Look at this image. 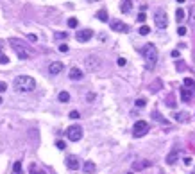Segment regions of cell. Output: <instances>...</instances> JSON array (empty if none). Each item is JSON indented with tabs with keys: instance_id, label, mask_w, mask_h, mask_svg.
Returning a JSON list of instances; mask_svg holds the SVG:
<instances>
[{
	"instance_id": "28",
	"label": "cell",
	"mask_w": 195,
	"mask_h": 174,
	"mask_svg": "<svg viewBox=\"0 0 195 174\" xmlns=\"http://www.w3.org/2000/svg\"><path fill=\"white\" fill-rule=\"evenodd\" d=\"M7 63H9V58L4 56V54H0V65H7Z\"/></svg>"
},
{
	"instance_id": "26",
	"label": "cell",
	"mask_w": 195,
	"mask_h": 174,
	"mask_svg": "<svg viewBox=\"0 0 195 174\" xmlns=\"http://www.w3.org/2000/svg\"><path fill=\"white\" fill-rule=\"evenodd\" d=\"M77 23H79V22H77V18H70V20H68V27H72V29H75V27H77Z\"/></svg>"
},
{
	"instance_id": "41",
	"label": "cell",
	"mask_w": 195,
	"mask_h": 174,
	"mask_svg": "<svg viewBox=\"0 0 195 174\" xmlns=\"http://www.w3.org/2000/svg\"><path fill=\"white\" fill-rule=\"evenodd\" d=\"M177 2H179V4H183V2H185V0H177Z\"/></svg>"
},
{
	"instance_id": "29",
	"label": "cell",
	"mask_w": 195,
	"mask_h": 174,
	"mask_svg": "<svg viewBox=\"0 0 195 174\" xmlns=\"http://www.w3.org/2000/svg\"><path fill=\"white\" fill-rule=\"evenodd\" d=\"M136 20H138V22H140V23H143V22H145V20H147V16H145V13H140V14H138V18H136Z\"/></svg>"
},
{
	"instance_id": "42",
	"label": "cell",
	"mask_w": 195,
	"mask_h": 174,
	"mask_svg": "<svg viewBox=\"0 0 195 174\" xmlns=\"http://www.w3.org/2000/svg\"><path fill=\"white\" fill-rule=\"evenodd\" d=\"M0 54H2V47H0Z\"/></svg>"
},
{
	"instance_id": "25",
	"label": "cell",
	"mask_w": 195,
	"mask_h": 174,
	"mask_svg": "<svg viewBox=\"0 0 195 174\" xmlns=\"http://www.w3.org/2000/svg\"><path fill=\"white\" fill-rule=\"evenodd\" d=\"M190 22L195 25V5H192V7H190Z\"/></svg>"
},
{
	"instance_id": "13",
	"label": "cell",
	"mask_w": 195,
	"mask_h": 174,
	"mask_svg": "<svg viewBox=\"0 0 195 174\" xmlns=\"http://www.w3.org/2000/svg\"><path fill=\"white\" fill-rule=\"evenodd\" d=\"M147 167H151V162L149 160H142V162H134L133 164V169L134 171H142V169H147Z\"/></svg>"
},
{
	"instance_id": "34",
	"label": "cell",
	"mask_w": 195,
	"mask_h": 174,
	"mask_svg": "<svg viewBox=\"0 0 195 174\" xmlns=\"http://www.w3.org/2000/svg\"><path fill=\"white\" fill-rule=\"evenodd\" d=\"M66 36H68L66 32H57V34H56V38H57V40H65Z\"/></svg>"
},
{
	"instance_id": "6",
	"label": "cell",
	"mask_w": 195,
	"mask_h": 174,
	"mask_svg": "<svg viewBox=\"0 0 195 174\" xmlns=\"http://www.w3.org/2000/svg\"><path fill=\"white\" fill-rule=\"evenodd\" d=\"M145 133H149V122L138 120V122L134 124V128H133V135H134L136 138H140V137H143Z\"/></svg>"
},
{
	"instance_id": "15",
	"label": "cell",
	"mask_w": 195,
	"mask_h": 174,
	"mask_svg": "<svg viewBox=\"0 0 195 174\" xmlns=\"http://www.w3.org/2000/svg\"><path fill=\"white\" fill-rule=\"evenodd\" d=\"M133 4H134V0H124L122 5H120V11L122 13H129L133 9Z\"/></svg>"
},
{
	"instance_id": "20",
	"label": "cell",
	"mask_w": 195,
	"mask_h": 174,
	"mask_svg": "<svg viewBox=\"0 0 195 174\" xmlns=\"http://www.w3.org/2000/svg\"><path fill=\"white\" fill-rule=\"evenodd\" d=\"M183 84H185V88H194V86H195V81L192 79V77H185Z\"/></svg>"
},
{
	"instance_id": "30",
	"label": "cell",
	"mask_w": 195,
	"mask_h": 174,
	"mask_svg": "<svg viewBox=\"0 0 195 174\" xmlns=\"http://www.w3.org/2000/svg\"><path fill=\"white\" fill-rule=\"evenodd\" d=\"M152 115H154V117H156V120H159V122H165V119H163V117H161V115H159V113H158V111H156V110H154V111H152Z\"/></svg>"
},
{
	"instance_id": "1",
	"label": "cell",
	"mask_w": 195,
	"mask_h": 174,
	"mask_svg": "<svg viewBox=\"0 0 195 174\" xmlns=\"http://www.w3.org/2000/svg\"><path fill=\"white\" fill-rule=\"evenodd\" d=\"M13 86H14L16 92L27 93V92H32V90L36 88V81H34V77H30V75H18V77L14 79Z\"/></svg>"
},
{
	"instance_id": "36",
	"label": "cell",
	"mask_w": 195,
	"mask_h": 174,
	"mask_svg": "<svg viewBox=\"0 0 195 174\" xmlns=\"http://www.w3.org/2000/svg\"><path fill=\"white\" fill-rule=\"evenodd\" d=\"M5 90H7V84H5L4 81H0V93H2V92H5Z\"/></svg>"
},
{
	"instance_id": "24",
	"label": "cell",
	"mask_w": 195,
	"mask_h": 174,
	"mask_svg": "<svg viewBox=\"0 0 195 174\" xmlns=\"http://www.w3.org/2000/svg\"><path fill=\"white\" fill-rule=\"evenodd\" d=\"M138 32H140V34H142V36H147V34H149V32H151V27H147V25H142V27H140V31H138Z\"/></svg>"
},
{
	"instance_id": "4",
	"label": "cell",
	"mask_w": 195,
	"mask_h": 174,
	"mask_svg": "<svg viewBox=\"0 0 195 174\" xmlns=\"http://www.w3.org/2000/svg\"><path fill=\"white\" fill-rule=\"evenodd\" d=\"M66 137H68V140H72V142H79V140L82 138V128L77 126V124L70 126V128L66 129Z\"/></svg>"
},
{
	"instance_id": "17",
	"label": "cell",
	"mask_w": 195,
	"mask_h": 174,
	"mask_svg": "<svg viewBox=\"0 0 195 174\" xmlns=\"http://www.w3.org/2000/svg\"><path fill=\"white\" fill-rule=\"evenodd\" d=\"M100 22H108V11L106 9H100V11H97V14H95Z\"/></svg>"
},
{
	"instance_id": "18",
	"label": "cell",
	"mask_w": 195,
	"mask_h": 174,
	"mask_svg": "<svg viewBox=\"0 0 195 174\" xmlns=\"http://www.w3.org/2000/svg\"><path fill=\"white\" fill-rule=\"evenodd\" d=\"M176 160H177V151H172V153L167 156V164L174 165V164H176Z\"/></svg>"
},
{
	"instance_id": "11",
	"label": "cell",
	"mask_w": 195,
	"mask_h": 174,
	"mask_svg": "<svg viewBox=\"0 0 195 174\" xmlns=\"http://www.w3.org/2000/svg\"><path fill=\"white\" fill-rule=\"evenodd\" d=\"M61 70H63V63H61V61H54V63H50V66H48L50 75H57Z\"/></svg>"
},
{
	"instance_id": "2",
	"label": "cell",
	"mask_w": 195,
	"mask_h": 174,
	"mask_svg": "<svg viewBox=\"0 0 195 174\" xmlns=\"http://www.w3.org/2000/svg\"><path fill=\"white\" fill-rule=\"evenodd\" d=\"M142 54H143V58H145V61H147L145 66H147V68H154V66H156V61H158V49H156V45H152V43L143 45Z\"/></svg>"
},
{
	"instance_id": "39",
	"label": "cell",
	"mask_w": 195,
	"mask_h": 174,
	"mask_svg": "<svg viewBox=\"0 0 195 174\" xmlns=\"http://www.w3.org/2000/svg\"><path fill=\"white\" fill-rule=\"evenodd\" d=\"M95 99V93H88V101H93Z\"/></svg>"
},
{
	"instance_id": "3",
	"label": "cell",
	"mask_w": 195,
	"mask_h": 174,
	"mask_svg": "<svg viewBox=\"0 0 195 174\" xmlns=\"http://www.w3.org/2000/svg\"><path fill=\"white\" fill-rule=\"evenodd\" d=\"M9 43L13 45V49H14V52H16V56H18L20 59H27V58H29V52L25 50V45H23L20 40L11 38V40H9Z\"/></svg>"
},
{
	"instance_id": "31",
	"label": "cell",
	"mask_w": 195,
	"mask_h": 174,
	"mask_svg": "<svg viewBox=\"0 0 195 174\" xmlns=\"http://www.w3.org/2000/svg\"><path fill=\"white\" fill-rule=\"evenodd\" d=\"M177 34H179V36H185V34H186V27H183V25H181V27L177 29Z\"/></svg>"
},
{
	"instance_id": "40",
	"label": "cell",
	"mask_w": 195,
	"mask_h": 174,
	"mask_svg": "<svg viewBox=\"0 0 195 174\" xmlns=\"http://www.w3.org/2000/svg\"><path fill=\"white\" fill-rule=\"evenodd\" d=\"M185 164L186 165H192V158H185Z\"/></svg>"
},
{
	"instance_id": "7",
	"label": "cell",
	"mask_w": 195,
	"mask_h": 174,
	"mask_svg": "<svg viewBox=\"0 0 195 174\" xmlns=\"http://www.w3.org/2000/svg\"><path fill=\"white\" fill-rule=\"evenodd\" d=\"M84 65H86V68H88L90 72H95V70H99V68H100L102 61H100V58H99V56H88V58H86V61H84Z\"/></svg>"
},
{
	"instance_id": "12",
	"label": "cell",
	"mask_w": 195,
	"mask_h": 174,
	"mask_svg": "<svg viewBox=\"0 0 195 174\" xmlns=\"http://www.w3.org/2000/svg\"><path fill=\"white\" fill-rule=\"evenodd\" d=\"M82 77H84V74H82L81 68H77V66L70 68V79H73V81H81Z\"/></svg>"
},
{
	"instance_id": "23",
	"label": "cell",
	"mask_w": 195,
	"mask_h": 174,
	"mask_svg": "<svg viewBox=\"0 0 195 174\" xmlns=\"http://www.w3.org/2000/svg\"><path fill=\"white\" fill-rule=\"evenodd\" d=\"M13 171H14V174H22V162H14Z\"/></svg>"
},
{
	"instance_id": "14",
	"label": "cell",
	"mask_w": 195,
	"mask_h": 174,
	"mask_svg": "<svg viewBox=\"0 0 195 174\" xmlns=\"http://www.w3.org/2000/svg\"><path fill=\"white\" fill-rule=\"evenodd\" d=\"M192 95H194V90H190V88H183V90H181V99H183L185 102H188V101L192 99Z\"/></svg>"
},
{
	"instance_id": "33",
	"label": "cell",
	"mask_w": 195,
	"mask_h": 174,
	"mask_svg": "<svg viewBox=\"0 0 195 174\" xmlns=\"http://www.w3.org/2000/svg\"><path fill=\"white\" fill-rule=\"evenodd\" d=\"M145 104H147V102H145V99H138V101H136V106H138V108H143Z\"/></svg>"
},
{
	"instance_id": "22",
	"label": "cell",
	"mask_w": 195,
	"mask_h": 174,
	"mask_svg": "<svg viewBox=\"0 0 195 174\" xmlns=\"http://www.w3.org/2000/svg\"><path fill=\"white\" fill-rule=\"evenodd\" d=\"M59 101H61V102H68V101H70V93H68V92H61V93H59Z\"/></svg>"
},
{
	"instance_id": "8",
	"label": "cell",
	"mask_w": 195,
	"mask_h": 174,
	"mask_svg": "<svg viewBox=\"0 0 195 174\" xmlns=\"http://www.w3.org/2000/svg\"><path fill=\"white\" fill-rule=\"evenodd\" d=\"M91 36H93V31H91V29H82V31H79V32L75 34V40L81 41V43H84V41L91 40Z\"/></svg>"
},
{
	"instance_id": "10",
	"label": "cell",
	"mask_w": 195,
	"mask_h": 174,
	"mask_svg": "<svg viewBox=\"0 0 195 174\" xmlns=\"http://www.w3.org/2000/svg\"><path fill=\"white\" fill-rule=\"evenodd\" d=\"M66 167H68L70 171H77V169H79V158L73 156V155H70V156L66 158Z\"/></svg>"
},
{
	"instance_id": "27",
	"label": "cell",
	"mask_w": 195,
	"mask_h": 174,
	"mask_svg": "<svg viewBox=\"0 0 195 174\" xmlns=\"http://www.w3.org/2000/svg\"><path fill=\"white\" fill-rule=\"evenodd\" d=\"M56 147H57V149H61V151H63V149H65V147H66V144H65V142H63V140H57V142H56Z\"/></svg>"
},
{
	"instance_id": "21",
	"label": "cell",
	"mask_w": 195,
	"mask_h": 174,
	"mask_svg": "<svg viewBox=\"0 0 195 174\" xmlns=\"http://www.w3.org/2000/svg\"><path fill=\"white\" fill-rule=\"evenodd\" d=\"M174 119H176L177 122H179V120H181V122H186V120H188V115H186V113H176Z\"/></svg>"
},
{
	"instance_id": "37",
	"label": "cell",
	"mask_w": 195,
	"mask_h": 174,
	"mask_svg": "<svg viewBox=\"0 0 195 174\" xmlns=\"http://www.w3.org/2000/svg\"><path fill=\"white\" fill-rule=\"evenodd\" d=\"M70 119H79V111H70Z\"/></svg>"
},
{
	"instance_id": "19",
	"label": "cell",
	"mask_w": 195,
	"mask_h": 174,
	"mask_svg": "<svg viewBox=\"0 0 195 174\" xmlns=\"http://www.w3.org/2000/svg\"><path fill=\"white\" fill-rule=\"evenodd\" d=\"M176 20H177V23H181L185 20V11L181 7H177V11H176Z\"/></svg>"
},
{
	"instance_id": "44",
	"label": "cell",
	"mask_w": 195,
	"mask_h": 174,
	"mask_svg": "<svg viewBox=\"0 0 195 174\" xmlns=\"http://www.w3.org/2000/svg\"><path fill=\"white\" fill-rule=\"evenodd\" d=\"M129 174H133V173H129Z\"/></svg>"
},
{
	"instance_id": "9",
	"label": "cell",
	"mask_w": 195,
	"mask_h": 174,
	"mask_svg": "<svg viewBox=\"0 0 195 174\" xmlns=\"http://www.w3.org/2000/svg\"><path fill=\"white\" fill-rule=\"evenodd\" d=\"M111 29L116 31V32H129V25L124 23L122 20H113L111 22Z\"/></svg>"
},
{
	"instance_id": "5",
	"label": "cell",
	"mask_w": 195,
	"mask_h": 174,
	"mask_svg": "<svg viewBox=\"0 0 195 174\" xmlns=\"http://www.w3.org/2000/svg\"><path fill=\"white\" fill-rule=\"evenodd\" d=\"M154 22H156V27L158 29H167L168 25V18H167V13L163 9H158L154 13Z\"/></svg>"
},
{
	"instance_id": "32",
	"label": "cell",
	"mask_w": 195,
	"mask_h": 174,
	"mask_svg": "<svg viewBox=\"0 0 195 174\" xmlns=\"http://www.w3.org/2000/svg\"><path fill=\"white\" fill-rule=\"evenodd\" d=\"M116 63H118V66H125L127 59H125V58H118V61H116Z\"/></svg>"
},
{
	"instance_id": "38",
	"label": "cell",
	"mask_w": 195,
	"mask_h": 174,
	"mask_svg": "<svg viewBox=\"0 0 195 174\" xmlns=\"http://www.w3.org/2000/svg\"><path fill=\"white\" fill-rule=\"evenodd\" d=\"M27 38H29L30 41H36V40H38V36H36V34H27Z\"/></svg>"
},
{
	"instance_id": "43",
	"label": "cell",
	"mask_w": 195,
	"mask_h": 174,
	"mask_svg": "<svg viewBox=\"0 0 195 174\" xmlns=\"http://www.w3.org/2000/svg\"><path fill=\"white\" fill-rule=\"evenodd\" d=\"M0 104H2V99H0Z\"/></svg>"
},
{
	"instance_id": "16",
	"label": "cell",
	"mask_w": 195,
	"mask_h": 174,
	"mask_svg": "<svg viewBox=\"0 0 195 174\" xmlns=\"http://www.w3.org/2000/svg\"><path fill=\"white\" fill-rule=\"evenodd\" d=\"M82 169H84V173H86V174H91V173H95V169H97V167H95V164H93V162H86Z\"/></svg>"
},
{
	"instance_id": "35",
	"label": "cell",
	"mask_w": 195,
	"mask_h": 174,
	"mask_svg": "<svg viewBox=\"0 0 195 174\" xmlns=\"http://www.w3.org/2000/svg\"><path fill=\"white\" fill-rule=\"evenodd\" d=\"M59 50H61V52H68V45H66V43H61V45H59Z\"/></svg>"
}]
</instances>
